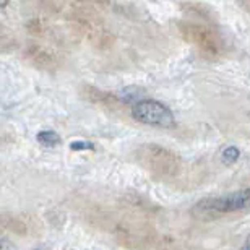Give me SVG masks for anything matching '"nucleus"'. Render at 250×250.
Segmentation results:
<instances>
[{
    "instance_id": "3",
    "label": "nucleus",
    "mask_w": 250,
    "mask_h": 250,
    "mask_svg": "<svg viewBox=\"0 0 250 250\" xmlns=\"http://www.w3.org/2000/svg\"><path fill=\"white\" fill-rule=\"evenodd\" d=\"M186 36L192 42H195L200 49H203L205 52H218V41L208 29L193 26V24H186Z\"/></svg>"
},
{
    "instance_id": "5",
    "label": "nucleus",
    "mask_w": 250,
    "mask_h": 250,
    "mask_svg": "<svg viewBox=\"0 0 250 250\" xmlns=\"http://www.w3.org/2000/svg\"><path fill=\"white\" fill-rule=\"evenodd\" d=\"M239 156H241V151H239V148L237 146H228L226 149L223 151L221 154V159H223V163L224 164H234L239 159Z\"/></svg>"
},
{
    "instance_id": "4",
    "label": "nucleus",
    "mask_w": 250,
    "mask_h": 250,
    "mask_svg": "<svg viewBox=\"0 0 250 250\" xmlns=\"http://www.w3.org/2000/svg\"><path fill=\"white\" fill-rule=\"evenodd\" d=\"M36 140L42 146H47V148H52V146H57L61 143V135L54 130H42L36 135Z\"/></svg>"
},
{
    "instance_id": "1",
    "label": "nucleus",
    "mask_w": 250,
    "mask_h": 250,
    "mask_svg": "<svg viewBox=\"0 0 250 250\" xmlns=\"http://www.w3.org/2000/svg\"><path fill=\"white\" fill-rule=\"evenodd\" d=\"M132 117L137 122L163 128L174 127V124H176L171 109L166 104L154 101V99H140L135 103L132 106Z\"/></svg>"
},
{
    "instance_id": "8",
    "label": "nucleus",
    "mask_w": 250,
    "mask_h": 250,
    "mask_svg": "<svg viewBox=\"0 0 250 250\" xmlns=\"http://www.w3.org/2000/svg\"><path fill=\"white\" fill-rule=\"evenodd\" d=\"M242 250H250V244H247V246H246V247H244Z\"/></svg>"
},
{
    "instance_id": "7",
    "label": "nucleus",
    "mask_w": 250,
    "mask_h": 250,
    "mask_svg": "<svg viewBox=\"0 0 250 250\" xmlns=\"http://www.w3.org/2000/svg\"><path fill=\"white\" fill-rule=\"evenodd\" d=\"M2 250H17L15 249V246H7V241H3V247Z\"/></svg>"
},
{
    "instance_id": "6",
    "label": "nucleus",
    "mask_w": 250,
    "mask_h": 250,
    "mask_svg": "<svg viewBox=\"0 0 250 250\" xmlns=\"http://www.w3.org/2000/svg\"><path fill=\"white\" fill-rule=\"evenodd\" d=\"M70 148H72L73 151H82V149H93L94 145L91 142H84V140H77V142L70 143Z\"/></svg>"
},
{
    "instance_id": "2",
    "label": "nucleus",
    "mask_w": 250,
    "mask_h": 250,
    "mask_svg": "<svg viewBox=\"0 0 250 250\" xmlns=\"http://www.w3.org/2000/svg\"><path fill=\"white\" fill-rule=\"evenodd\" d=\"M198 211L205 213H232L242 211L250 208V188L236 190L231 193L216 195V197H208L200 200L197 203Z\"/></svg>"
}]
</instances>
